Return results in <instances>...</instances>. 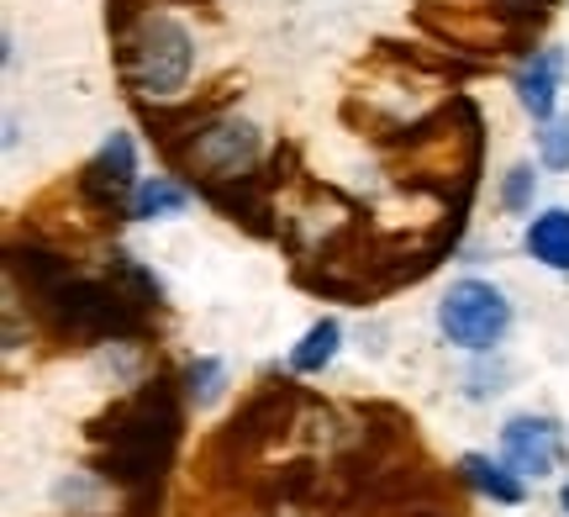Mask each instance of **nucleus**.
<instances>
[{
	"mask_svg": "<svg viewBox=\"0 0 569 517\" xmlns=\"http://www.w3.org/2000/svg\"><path fill=\"white\" fill-rule=\"evenodd\" d=\"M184 407L190 401L180 391V375H153L132 396L111 401L101 417H90L84 444H90L96 480L117 486L127 497L159 491L184 438Z\"/></svg>",
	"mask_w": 569,
	"mask_h": 517,
	"instance_id": "nucleus-1",
	"label": "nucleus"
},
{
	"mask_svg": "<svg viewBox=\"0 0 569 517\" xmlns=\"http://www.w3.org/2000/svg\"><path fill=\"white\" fill-rule=\"evenodd\" d=\"M38 311L42 332L59 344V349H101V344H142L153 332V311L138 307L111 275L90 280L74 275L59 296H48Z\"/></svg>",
	"mask_w": 569,
	"mask_h": 517,
	"instance_id": "nucleus-2",
	"label": "nucleus"
},
{
	"mask_svg": "<svg viewBox=\"0 0 569 517\" xmlns=\"http://www.w3.org/2000/svg\"><path fill=\"white\" fill-rule=\"evenodd\" d=\"M117 69L138 101H148V96L180 101L190 69H196V42L184 32V21H174L169 11H148L127 38H117Z\"/></svg>",
	"mask_w": 569,
	"mask_h": 517,
	"instance_id": "nucleus-3",
	"label": "nucleus"
},
{
	"mask_svg": "<svg viewBox=\"0 0 569 517\" xmlns=\"http://www.w3.org/2000/svg\"><path fill=\"white\" fill-rule=\"evenodd\" d=\"M301 407H306V391L296 380H264V386L238 407V417H227L222 428H217V438L206 444V465H222V470L253 465L269 444H280V438L296 428Z\"/></svg>",
	"mask_w": 569,
	"mask_h": 517,
	"instance_id": "nucleus-4",
	"label": "nucleus"
},
{
	"mask_svg": "<svg viewBox=\"0 0 569 517\" xmlns=\"http://www.w3.org/2000/svg\"><path fill=\"white\" fill-rule=\"evenodd\" d=\"M259 159H264V132L253 122H243V117H227L222 111L217 122H206L201 132L169 159V169L206 201L211 190H222V186H232V180L253 175Z\"/></svg>",
	"mask_w": 569,
	"mask_h": 517,
	"instance_id": "nucleus-5",
	"label": "nucleus"
},
{
	"mask_svg": "<svg viewBox=\"0 0 569 517\" xmlns=\"http://www.w3.org/2000/svg\"><path fill=\"white\" fill-rule=\"evenodd\" d=\"M438 328H443L448 344H459L469 354L496 349L511 328V301L490 280H453L438 301Z\"/></svg>",
	"mask_w": 569,
	"mask_h": 517,
	"instance_id": "nucleus-6",
	"label": "nucleus"
},
{
	"mask_svg": "<svg viewBox=\"0 0 569 517\" xmlns=\"http://www.w3.org/2000/svg\"><path fill=\"white\" fill-rule=\"evenodd\" d=\"M138 148L127 132H111L101 148H96V159L74 175V190L84 196V207L96 211L101 222H122L132 217V196H138Z\"/></svg>",
	"mask_w": 569,
	"mask_h": 517,
	"instance_id": "nucleus-7",
	"label": "nucleus"
},
{
	"mask_svg": "<svg viewBox=\"0 0 569 517\" xmlns=\"http://www.w3.org/2000/svg\"><path fill=\"white\" fill-rule=\"evenodd\" d=\"M417 27H422L432 42L459 48L469 59H486L496 48H528L517 32H507L501 21L490 17L486 6L475 11V6H438V0H422V6H417Z\"/></svg>",
	"mask_w": 569,
	"mask_h": 517,
	"instance_id": "nucleus-8",
	"label": "nucleus"
},
{
	"mask_svg": "<svg viewBox=\"0 0 569 517\" xmlns=\"http://www.w3.org/2000/svg\"><path fill=\"white\" fill-rule=\"evenodd\" d=\"M232 96H238V80H222L211 96H201V101H138V122H142V132H148V143L159 148L163 165H169L206 122L222 117Z\"/></svg>",
	"mask_w": 569,
	"mask_h": 517,
	"instance_id": "nucleus-9",
	"label": "nucleus"
},
{
	"mask_svg": "<svg viewBox=\"0 0 569 517\" xmlns=\"http://www.w3.org/2000/svg\"><path fill=\"white\" fill-rule=\"evenodd\" d=\"M80 275V259L69 249H53V243H42V238H11L6 243V286L11 290H27V301L42 307L48 296H59L69 280Z\"/></svg>",
	"mask_w": 569,
	"mask_h": 517,
	"instance_id": "nucleus-10",
	"label": "nucleus"
},
{
	"mask_svg": "<svg viewBox=\"0 0 569 517\" xmlns=\"http://www.w3.org/2000/svg\"><path fill=\"white\" fill-rule=\"evenodd\" d=\"M501 459L517 476H553L565 465V428L553 417H511L501 428Z\"/></svg>",
	"mask_w": 569,
	"mask_h": 517,
	"instance_id": "nucleus-11",
	"label": "nucleus"
},
{
	"mask_svg": "<svg viewBox=\"0 0 569 517\" xmlns=\"http://www.w3.org/2000/svg\"><path fill=\"white\" fill-rule=\"evenodd\" d=\"M559 80H565V48H538L522 69H517V101L532 122H553V101H559Z\"/></svg>",
	"mask_w": 569,
	"mask_h": 517,
	"instance_id": "nucleus-12",
	"label": "nucleus"
},
{
	"mask_svg": "<svg viewBox=\"0 0 569 517\" xmlns=\"http://www.w3.org/2000/svg\"><path fill=\"white\" fill-rule=\"evenodd\" d=\"M459 476H465L469 491L501 501V507H517V501H522V480H517L511 465H496V459H486V455H465L459 459Z\"/></svg>",
	"mask_w": 569,
	"mask_h": 517,
	"instance_id": "nucleus-13",
	"label": "nucleus"
},
{
	"mask_svg": "<svg viewBox=\"0 0 569 517\" xmlns=\"http://www.w3.org/2000/svg\"><path fill=\"white\" fill-rule=\"evenodd\" d=\"M190 196H196V190L184 186L180 175H153V180H142L138 196H132V217H138V222L180 217V211L190 207Z\"/></svg>",
	"mask_w": 569,
	"mask_h": 517,
	"instance_id": "nucleus-14",
	"label": "nucleus"
},
{
	"mask_svg": "<svg viewBox=\"0 0 569 517\" xmlns=\"http://www.w3.org/2000/svg\"><path fill=\"white\" fill-rule=\"evenodd\" d=\"M106 275H111V280H117V286H122L138 307H148V311L163 307V280L148 265H138L127 249H117V243H111V253H106Z\"/></svg>",
	"mask_w": 569,
	"mask_h": 517,
	"instance_id": "nucleus-15",
	"label": "nucleus"
},
{
	"mask_svg": "<svg viewBox=\"0 0 569 517\" xmlns=\"http://www.w3.org/2000/svg\"><path fill=\"white\" fill-rule=\"evenodd\" d=\"M528 253L549 269H569V211L553 207L543 217H532L528 228Z\"/></svg>",
	"mask_w": 569,
	"mask_h": 517,
	"instance_id": "nucleus-16",
	"label": "nucleus"
},
{
	"mask_svg": "<svg viewBox=\"0 0 569 517\" xmlns=\"http://www.w3.org/2000/svg\"><path fill=\"white\" fill-rule=\"evenodd\" d=\"M338 344H343V328H338L332 317L311 322V328H306V338L290 349V370H301V375L327 370V365H332V354H338Z\"/></svg>",
	"mask_w": 569,
	"mask_h": 517,
	"instance_id": "nucleus-17",
	"label": "nucleus"
},
{
	"mask_svg": "<svg viewBox=\"0 0 569 517\" xmlns=\"http://www.w3.org/2000/svg\"><path fill=\"white\" fill-rule=\"evenodd\" d=\"M180 391L190 407H211V401L227 391V365L211 359V354H196V359L180 370Z\"/></svg>",
	"mask_w": 569,
	"mask_h": 517,
	"instance_id": "nucleus-18",
	"label": "nucleus"
},
{
	"mask_svg": "<svg viewBox=\"0 0 569 517\" xmlns=\"http://www.w3.org/2000/svg\"><path fill=\"white\" fill-rule=\"evenodd\" d=\"M486 11L501 21L507 32H517L522 42H532V32L553 17V0H486Z\"/></svg>",
	"mask_w": 569,
	"mask_h": 517,
	"instance_id": "nucleus-19",
	"label": "nucleus"
},
{
	"mask_svg": "<svg viewBox=\"0 0 569 517\" xmlns=\"http://www.w3.org/2000/svg\"><path fill=\"white\" fill-rule=\"evenodd\" d=\"M532 190H538L532 165H511L507 175H501V207H507L511 217H522V211H532Z\"/></svg>",
	"mask_w": 569,
	"mask_h": 517,
	"instance_id": "nucleus-20",
	"label": "nucleus"
},
{
	"mask_svg": "<svg viewBox=\"0 0 569 517\" xmlns=\"http://www.w3.org/2000/svg\"><path fill=\"white\" fill-rule=\"evenodd\" d=\"M538 159L549 169H569V117H553L538 132Z\"/></svg>",
	"mask_w": 569,
	"mask_h": 517,
	"instance_id": "nucleus-21",
	"label": "nucleus"
},
{
	"mask_svg": "<svg viewBox=\"0 0 569 517\" xmlns=\"http://www.w3.org/2000/svg\"><path fill=\"white\" fill-rule=\"evenodd\" d=\"M559 501H565V513H569V480H565V491H559Z\"/></svg>",
	"mask_w": 569,
	"mask_h": 517,
	"instance_id": "nucleus-22",
	"label": "nucleus"
}]
</instances>
